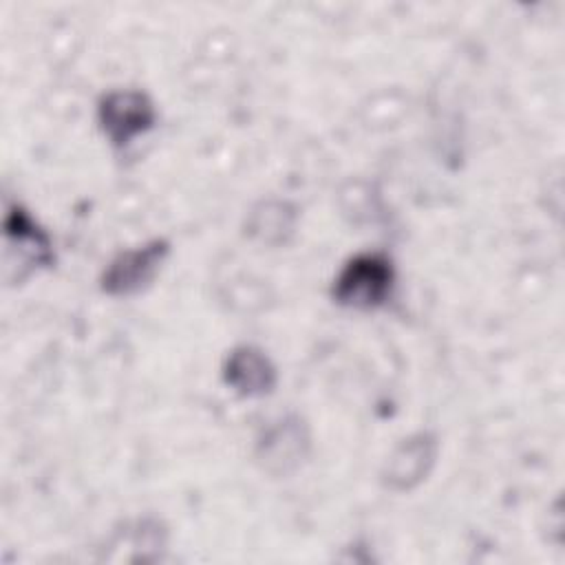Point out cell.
I'll use <instances>...</instances> for the list:
<instances>
[{"label": "cell", "mask_w": 565, "mask_h": 565, "mask_svg": "<svg viewBox=\"0 0 565 565\" xmlns=\"http://www.w3.org/2000/svg\"><path fill=\"white\" fill-rule=\"evenodd\" d=\"M4 280L20 285L55 263L53 241L22 205H9L4 214Z\"/></svg>", "instance_id": "cell-2"}, {"label": "cell", "mask_w": 565, "mask_h": 565, "mask_svg": "<svg viewBox=\"0 0 565 565\" xmlns=\"http://www.w3.org/2000/svg\"><path fill=\"white\" fill-rule=\"evenodd\" d=\"M298 212L287 201H263L247 218V234L265 245H285L296 232Z\"/></svg>", "instance_id": "cell-8"}, {"label": "cell", "mask_w": 565, "mask_h": 565, "mask_svg": "<svg viewBox=\"0 0 565 565\" xmlns=\"http://www.w3.org/2000/svg\"><path fill=\"white\" fill-rule=\"evenodd\" d=\"M395 289V265L382 252L351 256L331 285L335 305L355 311H373L386 305Z\"/></svg>", "instance_id": "cell-1"}, {"label": "cell", "mask_w": 565, "mask_h": 565, "mask_svg": "<svg viewBox=\"0 0 565 565\" xmlns=\"http://www.w3.org/2000/svg\"><path fill=\"white\" fill-rule=\"evenodd\" d=\"M311 452L309 424L298 413L271 419L256 437L254 455L260 468L274 477H287L302 468Z\"/></svg>", "instance_id": "cell-4"}, {"label": "cell", "mask_w": 565, "mask_h": 565, "mask_svg": "<svg viewBox=\"0 0 565 565\" xmlns=\"http://www.w3.org/2000/svg\"><path fill=\"white\" fill-rule=\"evenodd\" d=\"M439 439L430 430H417L402 439L382 468V486L391 492H408L428 479L437 463Z\"/></svg>", "instance_id": "cell-6"}, {"label": "cell", "mask_w": 565, "mask_h": 565, "mask_svg": "<svg viewBox=\"0 0 565 565\" xmlns=\"http://www.w3.org/2000/svg\"><path fill=\"white\" fill-rule=\"evenodd\" d=\"M97 124L115 148H126L154 128L157 106L146 90L115 88L99 99Z\"/></svg>", "instance_id": "cell-5"}, {"label": "cell", "mask_w": 565, "mask_h": 565, "mask_svg": "<svg viewBox=\"0 0 565 565\" xmlns=\"http://www.w3.org/2000/svg\"><path fill=\"white\" fill-rule=\"evenodd\" d=\"M168 238H150L137 247L121 249L108 260L99 276V289L110 298H130L146 291L170 256Z\"/></svg>", "instance_id": "cell-3"}, {"label": "cell", "mask_w": 565, "mask_h": 565, "mask_svg": "<svg viewBox=\"0 0 565 565\" xmlns=\"http://www.w3.org/2000/svg\"><path fill=\"white\" fill-rule=\"evenodd\" d=\"M223 380L241 397H265L274 393L278 371L260 347L238 344L225 358Z\"/></svg>", "instance_id": "cell-7"}]
</instances>
